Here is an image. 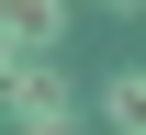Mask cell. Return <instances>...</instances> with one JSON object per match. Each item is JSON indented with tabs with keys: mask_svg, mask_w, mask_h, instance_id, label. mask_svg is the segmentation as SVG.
<instances>
[{
	"mask_svg": "<svg viewBox=\"0 0 146 135\" xmlns=\"http://www.w3.org/2000/svg\"><path fill=\"white\" fill-rule=\"evenodd\" d=\"M112 11H135V0H112Z\"/></svg>",
	"mask_w": 146,
	"mask_h": 135,
	"instance_id": "cell-5",
	"label": "cell"
},
{
	"mask_svg": "<svg viewBox=\"0 0 146 135\" xmlns=\"http://www.w3.org/2000/svg\"><path fill=\"white\" fill-rule=\"evenodd\" d=\"M56 23H68V0H0V34H11V45H34V57L56 45Z\"/></svg>",
	"mask_w": 146,
	"mask_h": 135,
	"instance_id": "cell-2",
	"label": "cell"
},
{
	"mask_svg": "<svg viewBox=\"0 0 146 135\" xmlns=\"http://www.w3.org/2000/svg\"><path fill=\"white\" fill-rule=\"evenodd\" d=\"M101 124H112V135H146V79H135V68L101 90Z\"/></svg>",
	"mask_w": 146,
	"mask_h": 135,
	"instance_id": "cell-3",
	"label": "cell"
},
{
	"mask_svg": "<svg viewBox=\"0 0 146 135\" xmlns=\"http://www.w3.org/2000/svg\"><path fill=\"white\" fill-rule=\"evenodd\" d=\"M23 68H34V45H11V34H0V101L23 90Z\"/></svg>",
	"mask_w": 146,
	"mask_h": 135,
	"instance_id": "cell-4",
	"label": "cell"
},
{
	"mask_svg": "<svg viewBox=\"0 0 146 135\" xmlns=\"http://www.w3.org/2000/svg\"><path fill=\"white\" fill-rule=\"evenodd\" d=\"M0 124H23V135H68V124H79V101H68V79L34 57V68H23V90L0 101Z\"/></svg>",
	"mask_w": 146,
	"mask_h": 135,
	"instance_id": "cell-1",
	"label": "cell"
}]
</instances>
